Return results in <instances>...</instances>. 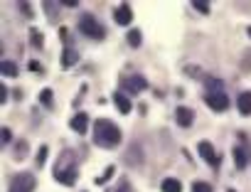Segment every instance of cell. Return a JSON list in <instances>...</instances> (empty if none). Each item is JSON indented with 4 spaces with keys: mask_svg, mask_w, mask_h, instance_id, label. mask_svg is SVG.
I'll use <instances>...</instances> for the list:
<instances>
[{
    "mask_svg": "<svg viewBox=\"0 0 251 192\" xmlns=\"http://www.w3.org/2000/svg\"><path fill=\"white\" fill-rule=\"evenodd\" d=\"M197 153H200V158H202L204 163H209L212 168H219L222 160H219V155L214 153V145H212L209 141H200V143H197Z\"/></svg>",
    "mask_w": 251,
    "mask_h": 192,
    "instance_id": "52a82bcc",
    "label": "cell"
},
{
    "mask_svg": "<svg viewBox=\"0 0 251 192\" xmlns=\"http://www.w3.org/2000/svg\"><path fill=\"white\" fill-rule=\"evenodd\" d=\"M47 155H50V148H47V145H40V150H37V168H42V165H45Z\"/></svg>",
    "mask_w": 251,
    "mask_h": 192,
    "instance_id": "484cf974",
    "label": "cell"
},
{
    "mask_svg": "<svg viewBox=\"0 0 251 192\" xmlns=\"http://www.w3.org/2000/svg\"><path fill=\"white\" fill-rule=\"evenodd\" d=\"M35 185H37L35 175L20 172V175H15V177L10 180V192H35Z\"/></svg>",
    "mask_w": 251,
    "mask_h": 192,
    "instance_id": "277c9868",
    "label": "cell"
},
{
    "mask_svg": "<svg viewBox=\"0 0 251 192\" xmlns=\"http://www.w3.org/2000/svg\"><path fill=\"white\" fill-rule=\"evenodd\" d=\"M27 155V141H18L15 145V160H23Z\"/></svg>",
    "mask_w": 251,
    "mask_h": 192,
    "instance_id": "7402d4cb",
    "label": "cell"
},
{
    "mask_svg": "<svg viewBox=\"0 0 251 192\" xmlns=\"http://www.w3.org/2000/svg\"><path fill=\"white\" fill-rule=\"evenodd\" d=\"M18 8H20V13H23L27 20H32V15H35V13H32V5H30V3H20Z\"/></svg>",
    "mask_w": 251,
    "mask_h": 192,
    "instance_id": "f1b7e54d",
    "label": "cell"
},
{
    "mask_svg": "<svg viewBox=\"0 0 251 192\" xmlns=\"http://www.w3.org/2000/svg\"><path fill=\"white\" fill-rule=\"evenodd\" d=\"M241 72H251V49L244 52V62H241Z\"/></svg>",
    "mask_w": 251,
    "mask_h": 192,
    "instance_id": "f546056e",
    "label": "cell"
},
{
    "mask_svg": "<svg viewBox=\"0 0 251 192\" xmlns=\"http://www.w3.org/2000/svg\"><path fill=\"white\" fill-rule=\"evenodd\" d=\"M40 104H42V106H47V109H52V106H54L52 89H42V91H40Z\"/></svg>",
    "mask_w": 251,
    "mask_h": 192,
    "instance_id": "d6986e66",
    "label": "cell"
},
{
    "mask_svg": "<svg viewBox=\"0 0 251 192\" xmlns=\"http://www.w3.org/2000/svg\"><path fill=\"white\" fill-rule=\"evenodd\" d=\"M59 40H62V42H69V40H72V37H69V30H67V27H59Z\"/></svg>",
    "mask_w": 251,
    "mask_h": 192,
    "instance_id": "d6a6232c",
    "label": "cell"
},
{
    "mask_svg": "<svg viewBox=\"0 0 251 192\" xmlns=\"http://www.w3.org/2000/svg\"><path fill=\"white\" fill-rule=\"evenodd\" d=\"M0 74L3 76H18V64L10 62V59H3V64H0Z\"/></svg>",
    "mask_w": 251,
    "mask_h": 192,
    "instance_id": "ac0fdd59",
    "label": "cell"
},
{
    "mask_svg": "<svg viewBox=\"0 0 251 192\" xmlns=\"http://www.w3.org/2000/svg\"><path fill=\"white\" fill-rule=\"evenodd\" d=\"M192 192H212V185H209V182L197 180V182H192Z\"/></svg>",
    "mask_w": 251,
    "mask_h": 192,
    "instance_id": "4316f807",
    "label": "cell"
},
{
    "mask_svg": "<svg viewBox=\"0 0 251 192\" xmlns=\"http://www.w3.org/2000/svg\"><path fill=\"white\" fill-rule=\"evenodd\" d=\"M192 8L197 13H202V15H209V3L207 0H192Z\"/></svg>",
    "mask_w": 251,
    "mask_h": 192,
    "instance_id": "44dd1931",
    "label": "cell"
},
{
    "mask_svg": "<svg viewBox=\"0 0 251 192\" xmlns=\"http://www.w3.org/2000/svg\"><path fill=\"white\" fill-rule=\"evenodd\" d=\"M231 153H234V168L236 170H244L246 163H249V148L246 145H236Z\"/></svg>",
    "mask_w": 251,
    "mask_h": 192,
    "instance_id": "8fae6325",
    "label": "cell"
},
{
    "mask_svg": "<svg viewBox=\"0 0 251 192\" xmlns=\"http://www.w3.org/2000/svg\"><path fill=\"white\" fill-rule=\"evenodd\" d=\"M204 101L212 111H226L229 109V96L226 94H204Z\"/></svg>",
    "mask_w": 251,
    "mask_h": 192,
    "instance_id": "ba28073f",
    "label": "cell"
},
{
    "mask_svg": "<svg viewBox=\"0 0 251 192\" xmlns=\"http://www.w3.org/2000/svg\"><path fill=\"white\" fill-rule=\"evenodd\" d=\"M241 116H251V91H241L239 94V101H236Z\"/></svg>",
    "mask_w": 251,
    "mask_h": 192,
    "instance_id": "5bb4252c",
    "label": "cell"
},
{
    "mask_svg": "<svg viewBox=\"0 0 251 192\" xmlns=\"http://www.w3.org/2000/svg\"><path fill=\"white\" fill-rule=\"evenodd\" d=\"M27 67H30V69H32V72H37V74H40V72H42V67H40V62H30V64H27Z\"/></svg>",
    "mask_w": 251,
    "mask_h": 192,
    "instance_id": "e575fe53",
    "label": "cell"
},
{
    "mask_svg": "<svg viewBox=\"0 0 251 192\" xmlns=\"http://www.w3.org/2000/svg\"><path fill=\"white\" fill-rule=\"evenodd\" d=\"M79 62V52L74 49V47H67L64 52H62V67H74Z\"/></svg>",
    "mask_w": 251,
    "mask_h": 192,
    "instance_id": "2e32d148",
    "label": "cell"
},
{
    "mask_svg": "<svg viewBox=\"0 0 251 192\" xmlns=\"http://www.w3.org/2000/svg\"><path fill=\"white\" fill-rule=\"evenodd\" d=\"M143 160H146V155H143V145H141L138 141H133V143L128 145V150L123 153V163H126V165H131V168H138V165H143Z\"/></svg>",
    "mask_w": 251,
    "mask_h": 192,
    "instance_id": "5b68a950",
    "label": "cell"
},
{
    "mask_svg": "<svg viewBox=\"0 0 251 192\" xmlns=\"http://www.w3.org/2000/svg\"><path fill=\"white\" fill-rule=\"evenodd\" d=\"M10 141H13V131H10L8 126H3V128H0V143H3V148H5Z\"/></svg>",
    "mask_w": 251,
    "mask_h": 192,
    "instance_id": "603a6c76",
    "label": "cell"
},
{
    "mask_svg": "<svg viewBox=\"0 0 251 192\" xmlns=\"http://www.w3.org/2000/svg\"><path fill=\"white\" fill-rule=\"evenodd\" d=\"M76 27H79V32H81V35H86V37H91V40H106V27H103V25H101L91 13L79 15Z\"/></svg>",
    "mask_w": 251,
    "mask_h": 192,
    "instance_id": "3957f363",
    "label": "cell"
},
{
    "mask_svg": "<svg viewBox=\"0 0 251 192\" xmlns=\"http://www.w3.org/2000/svg\"><path fill=\"white\" fill-rule=\"evenodd\" d=\"M141 42H143L141 30H131V32H128V45H131V47H141Z\"/></svg>",
    "mask_w": 251,
    "mask_h": 192,
    "instance_id": "ffe728a7",
    "label": "cell"
},
{
    "mask_svg": "<svg viewBox=\"0 0 251 192\" xmlns=\"http://www.w3.org/2000/svg\"><path fill=\"white\" fill-rule=\"evenodd\" d=\"M160 190H163V192H182V182L175 180V177H165V180L160 182Z\"/></svg>",
    "mask_w": 251,
    "mask_h": 192,
    "instance_id": "e0dca14e",
    "label": "cell"
},
{
    "mask_svg": "<svg viewBox=\"0 0 251 192\" xmlns=\"http://www.w3.org/2000/svg\"><path fill=\"white\" fill-rule=\"evenodd\" d=\"M59 8H62L59 3H50V0H47V3H45V10H47L50 20H54V18H57V10H59Z\"/></svg>",
    "mask_w": 251,
    "mask_h": 192,
    "instance_id": "cb8c5ba5",
    "label": "cell"
},
{
    "mask_svg": "<svg viewBox=\"0 0 251 192\" xmlns=\"http://www.w3.org/2000/svg\"><path fill=\"white\" fill-rule=\"evenodd\" d=\"M175 121H177V126L190 128V126H192V121H195V111H192V109H187V106H177V109H175Z\"/></svg>",
    "mask_w": 251,
    "mask_h": 192,
    "instance_id": "9c48e42d",
    "label": "cell"
},
{
    "mask_svg": "<svg viewBox=\"0 0 251 192\" xmlns=\"http://www.w3.org/2000/svg\"><path fill=\"white\" fill-rule=\"evenodd\" d=\"M30 40H32V45H35L37 49L45 45V40H42V32H40V30H30Z\"/></svg>",
    "mask_w": 251,
    "mask_h": 192,
    "instance_id": "d4e9b609",
    "label": "cell"
},
{
    "mask_svg": "<svg viewBox=\"0 0 251 192\" xmlns=\"http://www.w3.org/2000/svg\"><path fill=\"white\" fill-rule=\"evenodd\" d=\"M121 84H123V89L128 91V94H141V91H146V89H148V81H146V76H141V74L123 76V79H121Z\"/></svg>",
    "mask_w": 251,
    "mask_h": 192,
    "instance_id": "8992f818",
    "label": "cell"
},
{
    "mask_svg": "<svg viewBox=\"0 0 251 192\" xmlns=\"http://www.w3.org/2000/svg\"><path fill=\"white\" fill-rule=\"evenodd\" d=\"M246 35H249V37H251V25H249V27H246Z\"/></svg>",
    "mask_w": 251,
    "mask_h": 192,
    "instance_id": "d590c367",
    "label": "cell"
},
{
    "mask_svg": "<svg viewBox=\"0 0 251 192\" xmlns=\"http://www.w3.org/2000/svg\"><path fill=\"white\" fill-rule=\"evenodd\" d=\"M113 20H116L121 27H123V25H131V20H133V10H131V5H128V3L118 5L116 13H113Z\"/></svg>",
    "mask_w": 251,
    "mask_h": 192,
    "instance_id": "30bf717a",
    "label": "cell"
},
{
    "mask_svg": "<svg viewBox=\"0 0 251 192\" xmlns=\"http://www.w3.org/2000/svg\"><path fill=\"white\" fill-rule=\"evenodd\" d=\"M128 190H131L128 180H121V185H118V192H128Z\"/></svg>",
    "mask_w": 251,
    "mask_h": 192,
    "instance_id": "836d02e7",
    "label": "cell"
},
{
    "mask_svg": "<svg viewBox=\"0 0 251 192\" xmlns=\"http://www.w3.org/2000/svg\"><path fill=\"white\" fill-rule=\"evenodd\" d=\"M113 104H116V109H118L123 116L131 114V99H128L123 91H116V94H113Z\"/></svg>",
    "mask_w": 251,
    "mask_h": 192,
    "instance_id": "7c38bea8",
    "label": "cell"
},
{
    "mask_svg": "<svg viewBox=\"0 0 251 192\" xmlns=\"http://www.w3.org/2000/svg\"><path fill=\"white\" fill-rule=\"evenodd\" d=\"M76 177H79L76 158H74V153H72V150H64V153L59 155L57 165H54V180H57V182H62V185H67V187H72V185L76 182Z\"/></svg>",
    "mask_w": 251,
    "mask_h": 192,
    "instance_id": "7a4b0ae2",
    "label": "cell"
},
{
    "mask_svg": "<svg viewBox=\"0 0 251 192\" xmlns=\"http://www.w3.org/2000/svg\"><path fill=\"white\" fill-rule=\"evenodd\" d=\"M185 72H187V76H192V79H204V76H207V74H202L200 67H185Z\"/></svg>",
    "mask_w": 251,
    "mask_h": 192,
    "instance_id": "83f0119b",
    "label": "cell"
},
{
    "mask_svg": "<svg viewBox=\"0 0 251 192\" xmlns=\"http://www.w3.org/2000/svg\"><path fill=\"white\" fill-rule=\"evenodd\" d=\"M91 133H94V143L99 148H116L121 143V128L108 119H96Z\"/></svg>",
    "mask_w": 251,
    "mask_h": 192,
    "instance_id": "6da1fadb",
    "label": "cell"
},
{
    "mask_svg": "<svg viewBox=\"0 0 251 192\" xmlns=\"http://www.w3.org/2000/svg\"><path fill=\"white\" fill-rule=\"evenodd\" d=\"M229 192H236V190H229Z\"/></svg>",
    "mask_w": 251,
    "mask_h": 192,
    "instance_id": "8d00e7d4",
    "label": "cell"
},
{
    "mask_svg": "<svg viewBox=\"0 0 251 192\" xmlns=\"http://www.w3.org/2000/svg\"><path fill=\"white\" fill-rule=\"evenodd\" d=\"M202 81H204V86H207V94H224L222 79H217V76H204Z\"/></svg>",
    "mask_w": 251,
    "mask_h": 192,
    "instance_id": "9a60e30c",
    "label": "cell"
},
{
    "mask_svg": "<svg viewBox=\"0 0 251 192\" xmlns=\"http://www.w3.org/2000/svg\"><path fill=\"white\" fill-rule=\"evenodd\" d=\"M69 126H72V131H76V133H86V131H89V116L81 111V114H76V116L72 119Z\"/></svg>",
    "mask_w": 251,
    "mask_h": 192,
    "instance_id": "4fadbf2b",
    "label": "cell"
},
{
    "mask_svg": "<svg viewBox=\"0 0 251 192\" xmlns=\"http://www.w3.org/2000/svg\"><path fill=\"white\" fill-rule=\"evenodd\" d=\"M8 91H10V89H8L5 84H3V86H0V104H5V101H8V96H10Z\"/></svg>",
    "mask_w": 251,
    "mask_h": 192,
    "instance_id": "1f68e13d",
    "label": "cell"
},
{
    "mask_svg": "<svg viewBox=\"0 0 251 192\" xmlns=\"http://www.w3.org/2000/svg\"><path fill=\"white\" fill-rule=\"evenodd\" d=\"M113 172H116V168H113V165H108V168H106V172H103V177H96V182H99V185H101V182H106L108 177H113Z\"/></svg>",
    "mask_w": 251,
    "mask_h": 192,
    "instance_id": "4dcf8cb0",
    "label": "cell"
}]
</instances>
